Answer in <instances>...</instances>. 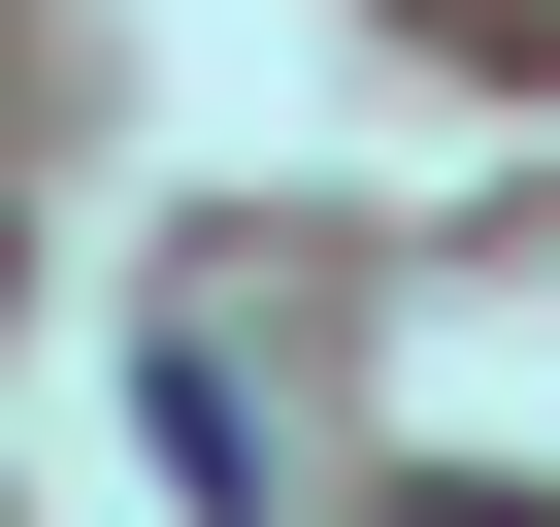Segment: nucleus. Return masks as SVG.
<instances>
[{"label": "nucleus", "mask_w": 560, "mask_h": 527, "mask_svg": "<svg viewBox=\"0 0 560 527\" xmlns=\"http://www.w3.org/2000/svg\"><path fill=\"white\" fill-rule=\"evenodd\" d=\"M396 527H527V494H396Z\"/></svg>", "instance_id": "2"}, {"label": "nucleus", "mask_w": 560, "mask_h": 527, "mask_svg": "<svg viewBox=\"0 0 560 527\" xmlns=\"http://www.w3.org/2000/svg\"><path fill=\"white\" fill-rule=\"evenodd\" d=\"M132 429L198 461V527H264V363H231V330H165V363H132Z\"/></svg>", "instance_id": "1"}]
</instances>
